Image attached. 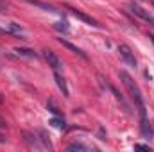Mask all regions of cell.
<instances>
[{"label":"cell","mask_w":154,"mask_h":152,"mask_svg":"<svg viewBox=\"0 0 154 152\" xmlns=\"http://www.w3.org/2000/svg\"><path fill=\"white\" fill-rule=\"evenodd\" d=\"M5 127H7V123H5V120L0 116V129H5Z\"/></svg>","instance_id":"cell-16"},{"label":"cell","mask_w":154,"mask_h":152,"mask_svg":"<svg viewBox=\"0 0 154 152\" xmlns=\"http://www.w3.org/2000/svg\"><path fill=\"white\" fill-rule=\"evenodd\" d=\"M14 52L18 56H23V57H38V54L32 48H22V47H18V48H14Z\"/></svg>","instance_id":"cell-8"},{"label":"cell","mask_w":154,"mask_h":152,"mask_svg":"<svg viewBox=\"0 0 154 152\" xmlns=\"http://www.w3.org/2000/svg\"><path fill=\"white\" fill-rule=\"evenodd\" d=\"M43 57H45V61L48 63V66H52V70H54V72H59V70L63 68L61 59H59L52 50H43Z\"/></svg>","instance_id":"cell-4"},{"label":"cell","mask_w":154,"mask_h":152,"mask_svg":"<svg viewBox=\"0 0 154 152\" xmlns=\"http://www.w3.org/2000/svg\"><path fill=\"white\" fill-rule=\"evenodd\" d=\"M151 2H152V5H154V0H151Z\"/></svg>","instance_id":"cell-19"},{"label":"cell","mask_w":154,"mask_h":152,"mask_svg":"<svg viewBox=\"0 0 154 152\" xmlns=\"http://www.w3.org/2000/svg\"><path fill=\"white\" fill-rule=\"evenodd\" d=\"M129 9H131V13H133V14H136L138 18H142L143 22H147L151 27H154V18L149 14V11H145L142 5H138V4H134V2H133V4L129 5Z\"/></svg>","instance_id":"cell-3"},{"label":"cell","mask_w":154,"mask_h":152,"mask_svg":"<svg viewBox=\"0 0 154 152\" xmlns=\"http://www.w3.org/2000/svg\"><path fill=\"white\" fill-rule=\"evenodd\" d=\"M54 29H56V31H61V32H68L70 27H68V22L63 20V22H56V23H54Z\"/></svg>","instance_id":"cell-10"},{"label":"cell","mask_w":154,"mask_h":152,"mask_svg":"<svg viewBox=\"0 0 154 152\" xmlns=\"http://www.w3.org/2000/svg\"><path fill=\"white\" fill-rule=\"evenodd\" d=\"M5 11H7V5H5L2 0H0V13H5Z\"/></svg>","instance_id":"cell-15"},{"label":"cell","mask_w":154,"mask_h":152,"mask_svg":"<svg viewBox=\"0 0 154 152\" xmlns=\"http://www.w3.org/2000/svg\"><path fill=\"white\" fill-rule=\"evenodd\" d=\"M68 150H90V147H86L82 143H72V145H68Z\"/></svg>","instance_id":"cell-11"},{"label":"cell","mask_w":154,"mask_h":152,"mask_svg":"<svg viewBox=\"0 0 154 152\" xmlns=\"http://www.w3.org/2000/svg\"><path fill=\"white\" fill-rule=\"evenodd\" d=\"M2 100H4V99H2V95H0V102H2Z\"/></svg>","instance_id":"cell-18"},{"label":"cell","mask_w":154,"mask_h":152,"mask_svg":"<svg viewBox=\"0 0 154 152\" xmlns=\"http://www.w3.org/2000/svg\"><path fill=\"white\" fill-rule=\"evenodd\" d=\"M48 109H50V111H52V113L54 114H57V116H59V109H57V108H56V106H54V104H52V102H48Z\"/></svg>","instance_id":"cell-14"},{"label":"cell","mask_w":154,"mask_h":152,"mask_svg":"<svg viewBox=\"0 0 154 152\" xmlns=\"http://www.w3.org/2000/svg\"><path fill=\"white\" fill-rule=\"evenodd\" d=\"M59 43H61V45H63V47H65V48H68V50H70V52H74V54H77V56H79V57H82V59H88V57H86V54H84V52H82V50H81V48H79V47H75V45H72V43H70V41H66V39L59 38Z\"/></svg>","instance_id":"cell-7"},{"label":"cell","mask_w":154,"mask_h":152,"mask_svg":"<svg viewBox=\"0 0 154 152\" xmlns=\"http://www.w3.org/2000/svg\"><path fill=\"white\" fill-rule=\"evenodd\" d=\"M120 79H122V82H124L125 90L129 91V95H131L133 102L136 104V109H138V113H140V125H142V132H143V134H149V132H151V129H149V122H147V114H145L143 95H142V91H140L138 84L133 81V77L129 75L127 72H124V70L120 72Z\"/></svg>","instance_id":"cell-1"},{"label":"cell","mask_w":154,"mask_h":152,"mask_svg":"<svg viewBox=\"0 0 154 152\" xmlns=\"http://www.w3.org/2000/svg\"><path fill=\"white\" fill-rule=\"evenodd\" d=\"M134 150H149L151 152V147H149V145H142V143H138V145H134Z\"/></svg>","instance_id":"cell-13"},{"label":"cell","mask_w":154,"mask_h":152,"mask_svg":"<svg viewBox=\"0 0 154 152\" xmlns=\"http://www.w3.org/2000/svg\"><path fill=\"white\" fill-rule=\"evenodd\" d=\"M66 11H68L70 14H74L75 18H79V20H82L84 23H88V25H91V27H100V23H99L97 20H93L91 16H88V14H84V13H81V11H77L75 7H66Z\"/></svg>","instance_id":"cell-5"},{"label":"cell","mask_w":154,"mask_h":152,"mask_svg":"<svg viewBox=\"0 0 154 152\" xmlns=\"http://www.w3.org/2000/svg\"><path fill=\"white\" fill-rule=\"evenodd\" d=\"M31 4H34V5H38V7H43L45 11H57V9H54L52 5H48V4H43V2H34V0H29Z\"/></svg>","instance_id":"cell-12"},{"label":"cell","mask_w":154,"mask_h":152,"mask_svg":"<svg viewBox=\"0 0 154 152\" xmlns=\"http://www.w3.org/2000/svg\"><path fill=\"white\" fill-rule=\"evenodd\" d=\"M54 79H56V82H57V86H59V90L63 91V97H70V91H68V86H66V81H65V77L61 75L59 72H54Z\"/></svg>","instance_id":"cell-6"},{"label":"cell","mask_w":154,"mask_h":152,"mask_svg":"<svg viewBox=\"0 0 154 152\" xmlns=\"http://www.w3.org/2000/svg\"><path fill=\"white\" fill-rule=\"evenodd\" d=\"M48 123H50L52 127H56V129H65V127H66V125H65V120H63V118H59V116L52 118Z\"/></svg>","instance_id":"cell-9"},{"label":"cell","mask_w":154,"mask_h":152,"mask_svg":"<svg viewBox=\"0 0 154 152\" xmlns=\"http://www.w3.org/2000/svg\"><path fill=\"white\" fill-rule=\"evenodd\" d=\"M118 54L120 57L124 59V63L131 68H136V57H134V52L127 47V45H118Z\"/></svg>","instance_id":"cell-2"},{"label":"cell","mask_w":154,"mask_h":152,"mask_svg":"<svg viewBox=\"0 0 154 152\" xmlns=\"http://www.w3.org/2000/svg\"><path fill=\"white\" fill-rule=\"evenodd\" d=\"M2 141H4V136H2V134H0V143H2Z\"/></svg>","instance_id":"cell-17"}]
</instances>
